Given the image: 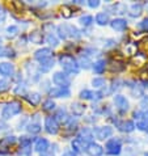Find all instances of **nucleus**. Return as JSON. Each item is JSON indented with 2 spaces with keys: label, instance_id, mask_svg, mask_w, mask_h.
I'll use <instances>...</instances> for the list:
<instances>
[{
  "label": "nucleus",
  "instance_id": "obj_3",
  "mask_svg": "<svg viewBox=\"0 0 148 156\" xmlns=\"http://www.w3.org/2000/svg\"><path fill=\"white\" fill-rule=\"evenodd\" d=\"M21 110H23V105H21L20 101H9L3 106L2 118L4 121H8V119L13 118V117H16V115H19L21 113Z\"/></svg>",
  "mask_w": 148,
  "mask_h": 156
},
{
  "label": "nucleus",
  "instance_id": "obj_33",
  "mask_svg": "<svg viewBox=\"0 0 148 156\" xmlns=\"http://www.w3.org/2000/svg\"><path fill=\"white\" fill-rule=\"evenodd\" d=\"M15 57H16V53L12 47L4 46V45L0 46V58H15Z\"/></svg>",
  "mask_w": 148,
  "mask_h": 156
},
{
  "label": "nucleus",
  "instance_id": "obj_6",
  "mask_svg": "<svg viewBox=\"0 0 148 156\" xmlns=\"http://www.w3.org/2000/svg\"><path fill=\"white\" fill-rule=\"evenodd\" d=\"M51 81L56 85V87H64V88H69L71 85V77L63 71H56L53 73Z\"/></svg>",
  "mask_w": 148,
  "mask_h": 156
},
{
  "label": "nucleus",
  "instance_id": "obj_16",
  "mask_svg": "<svg viewBox=\"0 0 148 156\" xmlns=\"http://www.w3.org/2000/svg\"><path fill=\"white\" fill-rule=\"evenodd\" d=\"M0 75L5 79L15 76V66L9 62H2L0 63Z\"/></svg>",
  "mask_w": 148,
  "mask_h": 156
},
{
  "label": "nucleus",
  "instance_id": "obj_22",
  "mask_svg": "<svg viewBox=\"0 0 148 156\" xmlns=\"http://www.w3.org/2000/svg\"><path fill=\"white\" fill-rule=\"evenodd\" d=\"M143 9H144V5L142 3H134L127 8L129 16L132 17V19H136V17H139L143 13Z\"/></svg>",
  "mask_w": 148,
  "mask_h": 156
},
{
  "label": "nucleus",
  "instance_id": "obj_20",
  "mask_svg": "<svg viewBox=\"0 0 148 156\" xmlns=\"http://www.w3.org/2000/svg\"><path fill=\"white\" fill-rule=\"evenodd\" d=\"M54 66H55V58L51 57V58H47L45 60H42V62H40V64L37 67L41 73H45V72H49Z\"/></svg>",
  "mask_w": 148,
  "mask_h": 156
},
{
  "label": "nucleus",
  "instance_id": "obj_2",
  "mask_svg": "<svg viewBox=\"0 0 148 156\" xmlns=\"http://www.w3.org/2000/svg\"><path fill=\"white\" fill-rule=\"evenodd\" d=\"M56 37L58 40H79L81 37V32L72 24H60L56 27Z\"/></svg>",
  "mask_w": 148,
  "mask_h": 156
},
{
  "label": "nucleus",
  "instance_id": "obj_13",
  "mask_svg": "<svg viewBox=\"0 0 148 156\" xmlns=\"http://www.w3.org/2000/svg\"><path fill=\"white\" fill-rule=\"evenodd\" d=\"M125 85L130 89L132 97L139 98V97L144 96V87L143 85H139L138 83H135V81H125Z\"/></svg>",
  "mask_w": 148,
  "mask_h": 156
},
{
  "label": "nucleus",
  "instance_id": "obj_39",
  "mask_svg": "<svg viewBox=\"0 0 148 156\" xmlns=\"http://www.w3.org/2000/svg\"><path fill=\"white\" fill-rule=\"evenodd\" d=\"M5 33H7V36L8 37H15L17 36V34L20 33V28H19V25H9V27H7L5 29Z\"/></svg>",
  "mask_w": 148,
  "mask_h": 156
},
{
  "label": "nucleus",
  "instance_id": "obj_50",
  "mask_svg": "<svg viewBox=\"0 0 148 156\" xmlns=\"http://www.w3.org/2000/svg\"><path fill=\"white\" fill-rule=\"evenodd\" d=\"M86 5L89 8H92V9H96V8H98L101 5V2L100 0H89V2H86Z\"/></svg>",
  "mask_w": 148,
  "mask_h": 156
},
{
  "label": "nucleus",
  "instance_id": "obj_12",
  "mask_svg": "<svg viewBox=\"0 0 148 156\" xmlns=\"http://www.w3.org/2000/svg\"><path fill=\"white\" fill-rule=\"evenodd\" d=\"M45 130L50 135H56L59 133V123L56 122L53 115H49L45 118Z\"/></svg>",
  "mask_w": 148,
  "mask_h": 156
},
{
  "label": "nucleus",
  "instance_id": "obj_27",
  "mask_svg": "<svg viewBox=\"0 0 148 156\" xmlns=\"http://www.w3.org/2000/svg\"><path fill=\"white\" fill-rule=\"evenodd\" d=\"M106 66H107V63H106L105 59H98V60H96V62L92 64V70H93L94 73L101 75V73L105 72Z\"/></svg>",
  "mask_w": 148,
  "mask_h": 156
},
{
  "label": "nucleus",
  "instance_id": "obj_5",
  "mask_svg": "<svg viewBox=\"0 0 148 156\" xmlns=\"http://www.w3.org/2000/svg\"><path fill=\"white\" fill-rule=\"evenodd\" d=\"M93 135L96 139L98 140H106V139H110V136H113L114 134V129L109 125H105V126H97L94 127L93 130Z\"/></svg>",
  "mask_w": 148,
  "mask_h": 156
},
{
  "label": "nucleus",
  "instance_id": "obj_59",
  "mask_svg": "<svg viewBox=\"0 0 148 156\" xmlns=\"http://www.w3.org/2000/svg\"><path fill=\"white\" fill-rule=\"evenodd\" d=\"M146 8H147V11H148V4H147V5H146Z\"/></svg>",
  "mask_w": 148,
  "mask_h": 156
},
{
  "label": "nucleus",
  "instance_id": "obj_53",
  "mask_svg": "<svg viewBox=\"0 0 148 156\" xmlns=\"http://www.w3.org/2000/svg\"><path fill=\"white\" fill-rule=\"evenodd\" d=\"M62 156H77V154H75V152H73V151L71 150V151H66V152H63Z\"/></svg>",
  "mask_w": 148,
  "mask_h": 156
},
{
  "label": "nucleus",
  "instance_id": "obj_51",
  "mask_svg": "<svg viewBox=\"0 0 148 156\" xmlns=\"http://www.w3.org/2000/svg\"><path fill=\"white\" fill-rule=\"evenodd\" d=\"M118 64H121V63L118 62V60H115V62H113V63H111V66H110V70H111V71L121 72L122 70H123V68H119V67H118Z\"/></svg>",
  "mask_w": 148,
  "mask_h": 156
},
{
  "label": "nucleus",
  "instance_id": "obj_37",
  "mask_svg": "<svg viewBox=\"0 0 148 156\" xmlns=\"http://www.w3.org/2000/svg\"><path fill=\"white\" fill-rule=\"evenodd\" d=\"M93 23H94V19H93V16H90V15H84L79 19V24L84 28H89Z\"/></svg>",
  "mask_w": 148,
  "mask_h": 156
},
{
  "label": "nucleus",
  "instance_id": "obj_34",
  "mask_svg": "<svg viewBox=\"0 0 148 156\" xmlns=\"http://www.w3.org/2000/svg\"><path fill=\"white\" fill-rule=\"evenodd\" d=\"M43 41H45L47 45L50 46V49L51 47H56L59 45V40H58V37L55 36L54 33H51V34H46L45 38H43Z\"/></svg>",
  "mask_w": 148,
  "mask_h": 156
},
{
  "label": "nucleus",
  "instance_id": "obj_14",
  "mask_svg": "<svg viewBox=\"0 0 148 156\" xmlns=\"http://www.w3.org/2000/svg\"><path fill=\"white\" fill-rule=\"evenodd\" d=\"M50 146H51L50 142L47 140L46 138H38V139H36V142H34V151L38 152L40 155L46 154V152H49Z\"/></svg>",
  "mask_w": 148,
  "mask_h": 156
},
{
  "label": "nucleus",
  "instance_id": "obj_32",
  "mask_svg": "<svg viewBox=\"0 0 148 156\" xmlns=\"http://www.w3.org/2000/svg\"><path fill=\"white\" fill-rule=\"evenodd\" d=\"M29 41L34 43V45H41L43 42V33H40L38 30H34V32L29 33Z\"/></svg>",
  "mask_w": 148,
  "mask_h": 156
},
{
  "label": "nucleus",
  "instance_id": "obj_28",
  "mask_svg": "<svg viewBox=\"0 0 148 156\" xmlns=\"http://www.w3.org/2000/svg\"><path fill=\"white\" fill-rule=\"evenodd\" d=\"M90 84H92V87H93L94 89L102 90V89H105L106 87H107V81H106L105 77L98 76V77H93L92 81H90Z\"/></svg>",
  "mask_w": 148,
  "mask_h": 156
},
{
  "label": "nucleus",
  "instance_id": "obj_4",
  "mask_svg": "<svg viewBox=\"0 0 148 156\" xmlns=\"http://www.w3.org/2000/svg\"><path fill=\"white\" fill-rule=\"evenodd\" d=\"M105 151L110 156H118L122 152V140L119 138H110L105 143Z\"/></svg>",
  "mask_w": 148,
  "mask_h": 156
},
{
  "label": "nucleus",
  "instance_id": "obj_7",
  "mask_svg": "<svg viewBox=\"0 0 148 156\" xmlns=\"http://www.w3.org/2000/svg\"><path fill=\"white\" fill-rule=\"evenodd\" d=\"M113 102H114L115 105V109L118 112L119 114H125L127 113L129 109H130V102L129 100L126 98V96L123 94H114V97H113Z\"/></svg>",
  "mask_w": 148,
  "mask_h": 156
},
{
  "label": "nucleus",
  "instance_id": "obj_31",
  "mask_svg": "<svg viewBox=\"0 0 148 156\" xmlns=\"http://www.w3.org/2000/svg\"><path fill=\"white\" fill-rule=\"evenodd\" d=\"M25 130H26L28 134H32V135H34V134H40L41 133V123L40 122H29L26 123V126H25Z\"/></svg>",
  "mask_w": 148,
  "mask_h": 156
},
{
  "label": "nucleus",
  "instance_id": "obj_29",
  "mask_svg": "<svg viewBox=\"0 0 148 156\" xmlns=\"http://www.w3.org/2000/svg\"><path fill=\"white\" fill-rule=\"evenodd\" d=\"M86 143H84V142H81V140H79V139H73L72 142H71V147H72V151L75 154H81V152H85V148H86Z\"/></svg>",
  "mask_w": 148,
  "mask_h": 156
},
{
  "label": "nucleus",
  "instance_id": "obj_25",
  "mask_svg": "<svg viewBox=\"0 0 148 156\" xmlns=\"http://www.w3.org/2000/svg\"><path fill=\"white\" fill-rule=\"evenodd\" d=\"M54 118H55V121H56L58 123L64 125V123L67 122V119L69 118V115H68L67 110L64 109V108H59V109H56V110H55Z\"/></svg>",
  "mask_w": 148,
  "mask_h": 156
},
{
  "label": "nucleus",
  "instance_id": "obj_43",
  "mask_svg": "<svg viewBox=\"0 0 148 156\" xmlns=\"http://www.w3.org/2000/svg\"><path fill=\"white\" fill-rule=\"evenodd\" d=\"M64 127H66L67 130H75L77 127V119L73 118V117H69V118L67 119V122L64 123Z\"/></svg>",
  "mask_w": 148,
  "mask_h": 156
},
{
  "label": "nucleus",
  "instance_id": "obj_1",
  "mask_svg": "<svg viewBox=\"0 0 148 156\" xmlns=\"http://www.w3.org/2000/svg\"><path fill=\"white\" fill-rule=\"evenodd\" d=\"M58 62L62 67L63 72H66L67 75H79L80 73V67L77 64L76 58L71 54H60L58 58Z\"/></svg>",
  "mask_w": 148,
  "mask_h": 156
},
{
  "label": "nucleus",
  "instance_id": "obj_49",
  "mask_svg": "<svg viewBox=\"0 0 148 156\" xmlns=\"http://www.w3.org/2000/svg\"><path fill=\"white\" fill-rule=\"evenodd\" d=\"M53 29H54V25L51 23H46V24H43V27H42V30L45 32V34H51L53 33Z\"/></svg>",
  "mask_w": 148,
  "mask_h": 156
},
{
  "label": "nucleus",
  "instance_id": "obj_55",
  "mask_svg": "<svg viewBox=\"0 0 148 156\" xmlns=\"http://www.w3.org/2000/svg\"><path fill=\"white\" fill-rule=\"evenodd\" d=\"M41 156H54V154H51V152H46V154H42Z\"/></svg>",
  "mask_w": 148,
  "mask_h": 156
},
{
  "label": "nucleus",
  "instance_id": "obj_41",
  "mask_svg": "<svg viewBox=\"0 0 148 156\" xmlns=\"http://www.w3.org/2000/svg\"><path fill=\"white\" fill-rule=\"evenodd\" d=\"M138 46H139V49H140V51H142L140 54L147 55L148 54V37L143 38L142 41H139V45Z\"/></svg>",
  "mask_w": 148,
  "mask_h": 156
},
{
  "label": "nucleus",
  "instance_id": "obj_15",
  "mask_svg": "<svg viewBox=\"0 0 148 156\" xmlns=\"http://www.w3.org/2000/svg\"><path fill=\"white\" fill-rule=\"evenodd\" d=\"M15 143H16L15 135H9V136H5V138H3V139H0V154L2 155L8 154L11 146H13Z\"/></svg>",
  "mask_w": 148,
  "mask_h": 156
},
{
  "label": "nucleus",
  "instance_id": "obj_11",
  "mask_svg": "<svg viewBox=\"0 0 148 156\" xmlns=\"http://www.w3.org/2000/svg\"><path fill=\"white\" fill-rule=\"evenodd\" d=\"M76 139L84 142V143H86V144H89V143L94 142V135H93L92 129H89V127H81L79 131H77V134H76Z\"/></svg>",
  "mask_w": 148,
  "mask_h": 156
},
{
  "label": "nucleus",
  "instance_id": "obj_44",
  "mask_svg": "<svg viewBox=\"0 0 148 156\" xmlns=\"http://www.w3.org/2000/svg\"><path fill=\"white\" fill-rule=\"evenodd\" d=\"M139 155V150L135 148V147H126L125 148V152H123V156H138Z\"/></svg>",
  "mask_w": 148,
  "mask_h": 156
},
{
  "label": "nucleus",
  "instance_id": "obj_26",
  "mask_svg": "<svg viewBox=\"0 0 148 156\" xmlns=\"http://www.w3.org/2000/svg\"><path fill=\"white\" fill-rule=\"evenodd\" d=\"M94 21H96V24L97 25H100V27H106L107 24H110V17H109V15L106 13L105 11L98 12V13L96 15V17H94Z\"/></svg>",
  "mask_w": 148,
  "mask_h": 156
},
{
  "label": "nucleus",
  "instance_id": "obj_40",
  "mask_svg": "<svg viewBox=\"0 0 148 156\" xmlns=\"http://www.w3.org/2000/svg\"><path fill=\"white\" fill-rule=\"evenodd\" d=\"M9 88H11V80L5 79V77H2L0 79V93L7 92Z\"/></svg>",
  "mask_w": 148,
  "mask_h": 156
},
{
  "label": "nucleus",
  "instance_id": "obj_58",
  "mask_svg": "<svg viewBox=\"0 0 148 156\" xmlns=\"http://www.w3.org/2000/svg\"><path fill=\"white\" fill-rule=\"evenodd\" d=\"M144 156H148V152H146V154H144Z\"/></svg>",
  "mask_w": 148,
  "mask_h": 156
},
{
  "label": "nucleus",
  "instance_id": "obj_35",
  "mask_svg": "<svg viewBox=\"0 0 148 156\" xmlns=\"http://www.w3.org/2000/svg\"><path fill=\"white\" fill-rule=\"evenodd\" d=\"M13 92L16 96H23L25 97L28 94V87L25 83H17V85L15 87V89H13Z\"/></svg>",
  "mask_w": 148,
  "mask_h": 156
},
{
  "label": "nucleus",
  "instance_id": "obj_30",
  "mask_svg": "<svg viewBox=\"0 0 148 156\" xmlns=\"http://www.w3.org/2000/svg\"><path fill=\"white\" fill-rule=\"evenodd\" d=\"M77 60V64H79L80 70H89V68H92V64L93 62L90 60L88 57H84V55H80L79 58L76 59Z\"/></svg>",
  "mask_w": 148,
  "mask_h": 156
},
{
  "label": "nucleus",
  "instance_id": "obj_57",
  "mask_svg": "<svg viewBox=\"0 0 148 156\" xmlns=\"http://www.w3.org/2000/svg\"><path fill=\"white\" fill-rule=\"evenodd\" d=\"M2 45H3V38L0 37V46H2Z\"/></svg>",
  "mask_w": 148,
  "mask_h": 156
},
{
  "label": "nucleus",
  "instance_id": "obj_36",
  "mask_svg": "<svg viewBox=\"0 0 148 156\" xmlns=\"http://www.w3.org/2000/svg\"><path fill=\"white\" fill-rule=\"evenodd\" d=\"M42 110L43 112H54L56 110V104L53 98H47L42 102Z\"/></svg>",
  "mask_w": 148,
  "mask_h": 156
},
{
  "label": "nucleus",
  "instance_id": "obj_52",
  "mask_svg": "<svg viewBox=\"0 0 148 156\" xmlns=\"http://www.w3.org/2000/svg\"><path fill=\"white\" fill-rule=\"evenodd\" d=\"M5 17H7V12L5 9L3 8V5L0 4V24L4 23V20H5Z\"/></svg>",
  "mask_w": 148,
  "mask_h": 156
},
{
  "label": "nucleus",
  "instance_id": "obj_8",
  "mask_svg": "<svg viewBox=\"0 0 148 156\" xmlns=\"http://www.w3.org/2000/svg\"><path fill=\"white\" fill-rule=\"evenodd\" d=\"M79 97L81 100H86V101H100L104 98V93L101 90H90V89H81L79 93Z\"/></svg>",
  "mask_w": 148,
  "mask_h": 156
},
{
  "label": "nucleus",
  "instance_id": "obj_45",
  "mask_svg": "<svg viewBox=\"0 0 148 156\" xmlns=\"http://www.w3.org/2000/svg\"><path fill=\"white\" fill-rule=\"evenodd\" d=\"M135 129L140 130V131H148V122H146L144 119L136 121V123H135Z\"/></svg>",
  "mask_w": 148,
  "mask_h": 156
},
{
  "label": "nucleus",
  "instance_id": "obj_48",
  "mask_svg": "<svg viewBox=\"0 0 148 156\" xmlns=\"http://www.w3.org/2000/svg\"><path fill=\"white\" fill-rule=\"evenodd\" d=\"M50 83H51L50 80H43V81H41V85H40V87H41V89L49 93V92H50V89L53 88V87L50 85Z\"/></svg>",
  "mask_w": 148,
  "mask_h": 156
},
{
  "label": "nucleus",
  "instance_id": "obj_17",
  "mask_svg": "<svg viewBox=\"0 0 148 156\" xmlns=\"http://www.w3.org/2000/svg\"><path fill=\"white\" fill-rule=\"evenodd\" d=\"M85 154L88 156H102L104 155V147L98 143H89L85 148Z\"/></svg>",
  "mask_w": 148,
  "mask_h": 156
},
{
  "label": "nucleus",
  "instance_id": "obj_46",
  "mask_svg": "<svg viewBox=\"0 0 148 156\" xmlns=\"http://www.w3.org/2000/svg\"><path fill=\"white\" fill-rule=\"evenodd\" d=\"M136 28L143 30V32H148V17H144L140 23L136 24Z\"/></svg>",
  "mask_w": 148,
  "mask_h": 156
},
{
  "label": "nucleus",
  "instance_id": "obj_56",
  "mask_svg": "<svg viewBox=\"0 0 148 156\" xmlns=\"http://www.w3.org/2000/svg\"><path fill=\"white\" fill-rule=\"evenodd\" d=\"M143 84H144V85H143V87H144V88H147V89H148V80H146V81H143Z\"/></svg>",
  "mask_w": 148,
  "mask_h": 156
},
{
  "label": "nucleus",
  "instance_id": "obj_24",
  "mask_svg": "<svg viewBox=\"0 0 148 156\" xmlns=\"http://www.w3.org/2000/svg\"><path fill=\"white\" fill-rule=\"evenodd\" d=\"M106 11H110L109 13H119V15H122V13H126L127 7H126V4H123V3H115V4H110V5H107Z\"/></svg>",
  "mask_w": 148,
  "mask_h": 156
},
{
  "label": "nucleus",
  "instance_id": "obj_47",
  "mask_svg": "<svg viewBox=\"0 0 148 156\" xmlns=\"http://www.w3.org/2000/svg\"><path fill=\"white\" fill-rule=\"evenodd\" d=\"M140 110L142 112H148V96H143L140 98Z\"/></svg>",
  "mask_w": 148,
  "mask_h": 156
},
{
  "label": "nucleus",
  "instance_id": "obj_10",
  "mask_svg": "<svg viewBox=\"0 0 148 156\" xmlns=\"http://www.w3.org/2000/svg\"><path fill=\"white\" fill-rule=\"evenodd\" d=\"M47 94L50 98H68L71 96V89L64 88V87H53Z\"/></svg>",
  "mask_w": 148,
  "mask_h": 156
},
{
  "label": "nucleus",
  "instance_id": "obj_18",
  "mask_svg": "<svg viewBox=\"0 0 148 156\" xmlns=\"http://www.w3.org/2000/svg\"><path fill=\"white\" fill-rule=\"evenodd\" d=\"M110 27L115 32H125L127 29V20L123 19V17H115L114 20L110 21Z\"/></svg>",
  "mask_w": 148,
  "mask_h": 156
},
{
  "label": "nucleus",
  "instance_id": "obj_19",
  "mask_svg": "<svg viewBox=\"0 0 148 156\" xmlns=\"http://www.w3.org/2000/svg\"><path fill=\"white\" fill-rule=\"evenodd\" d=\"M33 57H34L36 60H38V62H42V60H45L47 58L54 57V53H53V50H51L50 47H42V49L36 50V53H34Z\"/></svg>",
  "mask_w": 148,
  "mask_h": 156
},
{
  "label": "nucleus",
  "instance_id": "obj_38",
  "mask_svg": "<svg viewBox=\"0 0 148 156\" xmlns=\"http://www.w3.org/2000/svg\"><path fill=\"white\" fill-rule=\"evenodd\" d=\"M19 142H20V148H29V147H32L33 138L26 136V135H21L19 138Z\"/></svg>",
  "mask_w": 148,
  "mask_h": 156
},
{
  "label": "nucleus",
  "instance_id": "obj_21",
  "mask_svg": "<svg viewBox=\"0 0 148 156\" xmlns=\"http://www.w3.org/2000/svg\"><path fill=\"white\" fill-rule=\"evenodd\" d=\"M69 109H71V113L75 115V117H81V115H84V113H85L86 105H85V104H83V102L75 101V102L71 104Z\"/></svg>",
  "mask_w": 148,
  "mask_h": 156
},
{
  "label": "nucleus",
  "instance_id": "obj_42",
  "mask_svg": "<svg viewBox=\"0 0 148 156\" xmlns=\"http://www.w3.org/2000/svg\"><path fill=\"white\" fill-rule=\"evenodd\" d=\"M62 16L64 17V19H71V17L73 16V9H72V7H69V5H63V7H62Z\"/></svg>",
  "mask_w": 148,
  "mask_h": 156
},
{
  "label": "nucleus",
  "instance_id": "obj_23",
  "mask_svg": "<svg viewBox=\"0 0 148 156\" xmlns=\"http://www.w3.org/2000/svg\"><path fill=\"white\" fill-rule=\"evenodd\" d=\"M25 100L29 102V105L32 106H38L41 104L42 94L40 92H28V94L25 96Z\"/></svg>",
  "mask_w": 148,
  "mask_h": 156
},
{
  "label": "nucleus",
  "instance_id": "obj_9",
  "mask_svg": "<svg viewBox=\"0 0 148 156\" xmlns=\"http://www.w3.org/2000/svg\"><path fill=\"white\" fill-rule=\"evenodd\" d=\"M113 122H114L115 127L122 133L129 134V133H132L135 130V123L131 119H113Z\"/></svg>",
  "mask_w": 148,
  "mask_h": 156
},
{
  "label": "nucleus",
  "instance_id": "obj_54",
  "mask_svg": "<svg viewBox=\"0 0 148 156\" xmlns=\"http://www.w3.org/2000/svg\"><path fill=\"white\" fill-rule=\"evenodd\" d=\"M143 119L148 122V112H143Z\"/></svg>",
  "mask_w": 148,
  "mask_h": 156
}]
</instances>
